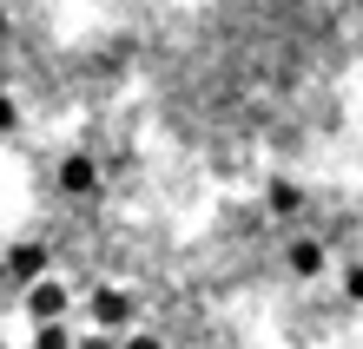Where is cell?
<instances>
[{
	"label": "cell",
	"mask_w": 363,
	"mask_h": 349,
	"mask_svg": "<svg viewBox=\"0 0 363 349\" xmlns=\"http://www.w3.org/2000/svg\"><path fill=\"white\" fill-rule=\"evenodd\" d=\"M86 316H93V330H125V323L139 316V303L125 290H113V283H99V290L86 297Z\"/></svg>",
	"instance_id": "cell-1"
},
{
	"label": "cell",
	"mask_w": 363,
	"mask_h": 349,
	"mask_svg": "<svg viewBox=\"0 0 363 349\" xmlns=\"http://www.w3.org/2000/svg\"><path fill=\"white\" fill-rule=\"evenodd\" d=\"M67 310H73V290L60 277H33L27 283V316L33 323H53V316H67Z\"/></svg>",
	"instance_id": "cell-2"
},
{
	"label": "cell",
	"mask_w": 363,
	"mask_h": 349,
	"mask_svg": "<svg viewBox=\"0 0 363 349\" xmlns=\"http://www.w3.org/2000/svg\"><path fill=\"white\" fill-rule=\"evenodd\" d=\"M47 264H53V257H47V244H13L7 257H0V270H7L20 290H27L33 277H47Z\"/></svg>",
	"instance_id": "cell-3"
},
{
	"label": "cell",
	"mask_w": 363,
	"mask_h": 349,
	"mask_svg": "<svg viewBox=\"0 0 363 349\" xmlns=\"http://www.w3.org/2000/svg\"><path fill=\"white\" fill-rule=\"evenodd\" d=\"M60 191H67V198H93V191H99V165L86 159V151L60 159Z\"/></svg>",
	"instance_id": "cell-4"
},
{
	"label": "cell",
	"mask_w": 363,
	"mask_h": 349,
	"mask_svg": "<svg viewBox=\"0 0 363 349\" xmlns=\"http://www.w3.org/2000/svg\"><path fill=\"white\" fill-rule=\"evenodd\" d=\"M73 323L67 316H53V323H33V349H73Z\"/></svg>",
	"instance_id": "cell-5"
},
{
	"label": "cell",
	"mask_w": 363,
	"mask_h": 349,
	"mask_svg": "<svg viewBox=\"0 0 363 349\" xmlns=\"http://www.w3.org/2000/svg\"><path fill=\"white\" fill-rule=\"evenodd\" d=\"M291 270L297 277H317V270H324V244H311V237H304V244H291Z\"/></svg>",
	"instance_id": "cell-6"
},
{
	"label": "cell",
	"mask_w": 363,
	"mask_h": 349,
	"mask_svg": "<svg viewBox=\"0 0 363 349\" xmlns=\"http://www.w3.org/2000/svg\"><path fill=\"white\" fill-rule=\"evenodd\" d=\"M13 125H20V105H13L7 93H0V132H13Z\"/></svg>",
	"instance_id": "cell-7"
},
{
	"label": "cell",
	"mask_w": 363,
	"mask_h": 349,
	"mask_svg": "<svg viewBox=\"0 0 363 349\" xmlns=\"http://www.w3.org/2000/svg\"><path fill=\"white\" fill-rule=\"evenodd\" d=\"M73 349H119V343H113V336H106V330H93V336H79Z\"/></svg>",
	"instance_id": "cell-8"
},
{
	"label": "cell",
	"mask_w": 363,
	"mask_h": 349,
	"mask_svg": "<svg viewBox=\"0 0 363 349\" xmlns=\"http://www.w3.org/2000/svg\"><path fill=\"white\" fill-rule=\"evenodd\" d=\"M344 290H350V297H363V264H350V270H344Z\"/></svg>",
	"instance_id": "cell-9"
},
{
	"label": "cell",
	"mask_w": 363,
	"mask_h": 349,
	"mask_svg": "<svg viewBox=\"0 0 363 349\" xmlns=\"http://www.w3.org/2000/svg\"><path fill=\"white\" fill-rule=\"evenodd\" d=\"M119 349H165V343H159V336H125Z\"/></svg>",
	"instance_id": "cell-10"
},
{
	"label": "cell",
	"mask_w": 363,
	"mask_h": 349,
	"mask_svg": "<svg viewBox=\"0 0 363 349\" xmlns=\"http://www.w3.org/2000/svg\"><path fill=\"white\" fill-rule=\"evenodd\" d=\"M0 40H7V7H0Z\"/></svg>",
	"instance_id": "cell-11"
}]
</instances>
